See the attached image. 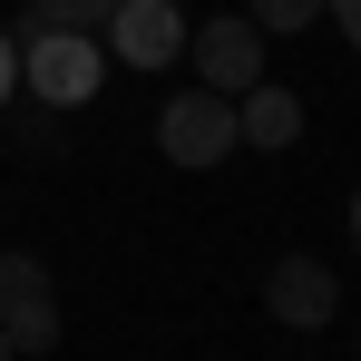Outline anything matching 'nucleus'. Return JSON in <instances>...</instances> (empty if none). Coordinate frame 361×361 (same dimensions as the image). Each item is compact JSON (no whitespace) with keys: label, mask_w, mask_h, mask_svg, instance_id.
<instances>
[{"label":"nucleus","mask_w":361,"mask_h":361,"mask_svg":"<svg viewBox=\"0 0 361 361\" xmlns=\"http://www.w3.org/2000/svg\"><path fill=\"white\" fill-rule=\"evenodd\" d=\"M20 88H30L39 108H88V98L108 88V39H98V30H49V20L30 10V39H20Z\"/></svg>","instance_id":"nucleus-1"},{"label":"nucleus","mask_w":361,"mask_h":361,"mask_svg":"<svg viewBox=\"0 0 361 361\" xmlns=\"http://www.w3.org/2000/svg\"><path fill=\"white\" fill-rule=\"evenodd\" d=\"M235 147L244 137H235V98H225V88H185V98L157 108V157L185 166V176H215Z\"/></svg>","instance_id":"nucleus-2"},{"label":"nucleus","mask_w":361,"mask_h":361,"mask_svg":"<svg viewBox=\"0 0 361 361\" xmlns=\"http://www.w3.org/2000/svg\"><path fill=\"white\" fill-rule=\"evenodd\" d=\"M264 312H274L283 332H332V322H342V274L293 244V254L264 264Z\"/></svg>","instance_id":"nucleus-3"},{"label":"nucleus","mask_w":361,"mask_h":361,"mask_svg":"<svg viewBox=\"0 0 361 361\" xmlns=\"http://www.w3.org/2000/svg\"><path fill=\"white\" fill-rule=\"evenodd\" d=\"M185 0H118L108 20H98V39H108V59H127V68H176L185 59Z\"/></svg>","instance_id":"nucleus-4"},{"label":"nucleus","mask_w":361,"mask_h":361,"mask_svg":"<svg viewBox=\"0 0 361 361\" xmlns=\"http://www.w3.org/2000/svg\"><path fill=\"white\" fill-rule=\"evenodd\" d=\"M0 332L10 352H59V283L39 254H0Z\"/></svg>","instance_id":"nucleus-5"},{"label":"nucleus","mask_w":361,"mask_h":361,"mask_svg":"<svg viewBox=\"0 0 361 361\" xmlns=\"http://www.w3.org/2000/svg\"><path fill=\"white\" fill-rule=\"evenodd\" d=\"M264 49H274V39H264V30H254L244 10H215L205 30H185V59H195V88H225V98L264 78Z\"/></svg>","instance_id":"nucleus-6"},{"label":"nucleus","mask_w":361,"mask_h":361,"mask_svg":"<svg viewBox=\"0 0 361 361\" xmlns=\"http://www.w3.org/2000/svg\"><path fill=\"white\" fill-rule=\"evenodd\" d=\"M235 137L244 147H264V157H283L302 137V98L283 88V78H254V88H235Z\"/></svg>","instance_id":"nucleus-7"},{"label":"nucleus","mask_w":361,"mask_h":361,"mask_svg":"<svg viewBox=\"0 0 361 361\" xmlns=\"http://www.w3.org/2000/svg\"><path fill=\"white\" fill-rule=\"evenodd\" d=\"M244 20L264 39H302V30H322V0H244Z\"/></svg>","instance_id":"nucleus-8"},{"label":"nucleus","mask_w":361,"mask_h":361,"mask_svg":"<svg viewBox=\"0 0 361 361\" xmlns=\"http://www.w3.org/2000/svg\"><path fill=\"white\" fill-rule=\"evenodd\" d=\"M108 10H118V0H39V20H49V30H98Z\"/></svg>","instance_id":"nucleus-9"},{"label":"nucleus","mask_w":361,"mask_h":361,"mask_svg":"<svg viewBox=\"0 0 361 361\" xmlns=\"http://www.w3.org/2000/svg\"><path fill=\"white\" fill-rule=\"evenodd\" d=\"M10 98H20V39L0 30V108H10Z\"/></svg>","instance_id":"nucleus-10"},{"label":"nucleus","mask_w":361,"mask_h":361,"mask_svg":"<svg viewBox=\"0 0 361 361\" xmlns=\"http://www.w3.org/2000/svg\"><path fill=\"white\" fill-rule=\"evenodd\" d=\"M322 20H332V30H342V39L361 49V0H322Z\"/></svg>","instance_id":"nucleus-11"},{"label":"nucleus","mask_w":361,"mask_h":361,"mask_svg":"<svg viewBox=\"0 0 361 361\" xmlns=\"http://www.w3.org/2000/svg\"><path fill=\"white\" fill-rule=\"evenodd\" d=\"M352 244H361V185H352Z\"/></svg>","instance_id":"nucleus-12"},{"label":"nucleus","mask_w":361,"mask_h":361,"mask_svg":"<svg viewBox=\"0 0 361 361\" xmlns=\"http://www.w3.org/2000/svg\"><path fill=\"white\" fill-rule=\"evenodd\" d=\"M0 361H20V352H10V332H0Z\"/></svg>","instance_id":"nucleus-13"}]
</instances>
